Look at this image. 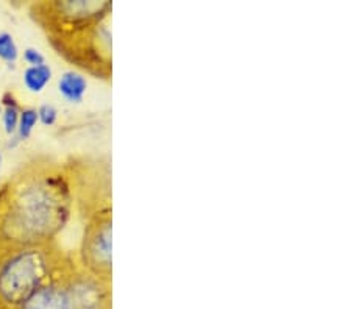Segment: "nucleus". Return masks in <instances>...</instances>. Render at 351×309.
<instances>
[{"label":"nucleus","mask_w":351,"mask_h":309,"mask_svg":"<svg viewBox=\"0 0 351 309\" xmlns=\"http://www.w3.org/2000/svg\"><path fill=\"white\" fill-rule=\"evenodd\" d=\"M72 260L56 244L0 251V309H18Z\"/></svg>","instance_id":"nucleus-3"},{"label":"nucleus","mask_w":351,"mask_h":309,"mask_svg":"<svg viewBox=\"0 0 351 309\" xmlns=\"http://www.w3.org/2000/svg\"><path fill=\"white\" fill-rule=\"evenodd\" d=\"M58 91L66 102L82 103L88 92L86 77L77 71H66L58 80Z\"/></svg>","instance_id":"nucleus-6"},{"label":"nucleus","mask_w":351,"mask_h":309,"mask_svg":"<svg viewBox=\"0 0 351 309\" xmlns=\"http://www.w3.org/2000/svg\"><path fill=\"white\" fill-rule=\"evenodd\" d=\"M111 10V2L64 0L36 3L32 13L63 58L95 78L110 80L111 32L106 19Z\"/></svg>","instance_id":"nucleus-2"},{"label":"nucleus","mask_w":351,"mask_h":309,"mask_svg":"<svg viewBox=\"0 0 351 309\" xmlns=\"http://www.w3.org/2000/svg\"><path fill=\"white\" fill-rule=\"evenodd\" d=\"M71 172L35 160L0 183V251L53 244L72 212Z\"/></svg>","instance_id":"nucleus-1"},{"label":"nucleus","mask_w":351,"mask_h":309,"mask_svg":"<svg viewBox=\"0 0 351 309\" xmlns=\"http://www.w3.org/2000/svg\"><path fill=\"white\" fill-rule=\"evenodd\" d=\"M80 267L111 283L112 275V216L111 208L95 211L84 225L80 247Z\"/></svg>","instance_id":"nucleus-5"},{"label":"nucleus","mask_w":351,"mask_h":309,"mask_svg":"<svg viewBox=\"0 0 351 309\" xmlns=\"http://www.w3.org/2000/svg\"><path fill=\"white\" fill-rule=\"evenodd\" d=\"M2 161H3V155H2V150H0V166H2Z\"/></svg>","instance_id":"nucleus-12"},{"label":"nucleus","mask_w":351,"mask_h":309,"mask_svg":"<svg viewBox=\"0 0 351 309\" xmlns=\"http://www.w3.org/2000/svg\"><path fill=\"white\" fill-rule=\"evenodd\" d=\"M38 110L36 108H22L19 114V123H18V132H16L14 136L18 138L21 143L22 140H27L32 136L33 130H35L38 123Z\"/></svg>","instance_id":"nucleus-8"},{"label":"nucleus","mask_w":351,"mask_h":309,"mask_svg":"<svg viewBox=\"0 0 351 309\" xmlns=\"http://www.w3.org/2000/svg\"><path fill=\"white\" fill-rule=\"evenodd\" d=\"M18 309H111V283L71 260Z\"/></svg>","instance_id":"nucleus-4"},{"label":"nucleus","mask_w":351,"mask_h":309,"mask_svg":"<svg viewBox=\"0 0 351 309\" xmlns=\"http://www.w3.org/2000/svg\"><path fill=\"white\" fill-rule=\"evenodd\" d=\"M2 110H3V106H2V103H0V116H2Z\"/></svg>","instance_id":"nucleus-13"},{"label":"nucleus","mask_w":351,"mask_h":309,"mask_svg":"<svg viewBox=\"0 0 351 309\" xmlns=\"http://www.w3.org/2000/svg\"><path fill=\"white\" fill-rule=\"evenodd\" d=\"M38 121L44 127H52L58 121V110L52 103H44L38 108Z\"/></svg>","instance_id":"nucleus-10"},{"label":"nucleus","mask_w":351,"mask_h":309,"mask_svg":"<svg viewBox=\"0 0 351 309\" xmlns=\"http://www.w3.org/2000/svg\"><path fill=\"white\" fill-rule=\"evenodd\" d=\"M24 61L28 66H39L45 63L44 55L35 47H27L24 50Z\"/></svg>","instance_id":"nucleus-11"},{"label":"nucleus","mask_w":351,"mask_h":309,"mask_svg":"<svg viewBox=\"0 0 351 309\" xmlns=\"http://www.w3.org/2000/svg\"><path fill=\"white\" fill-rule=\"evenodd\" d=\"M53 72L47 63L39 66H28L24 71V84L33 94L43 92L45 86L52 82Z\"/></svg>","instance_id":"nucleus-7"},{"label":"nucleus","mask_w":351,"mask_h":309,"mask_svg":"<svg viewBox=\"0 0 351 309\" xmlns=\"http://www.w3.org/2000/svg\"><path fill=\"white\" fill-rule=\"evenodd\" d=\"M0 60L8 64H14L19 60V47L8 32L0 33Z\"/></svg>","instance_id":"nucleus-9"}]
</instances>
